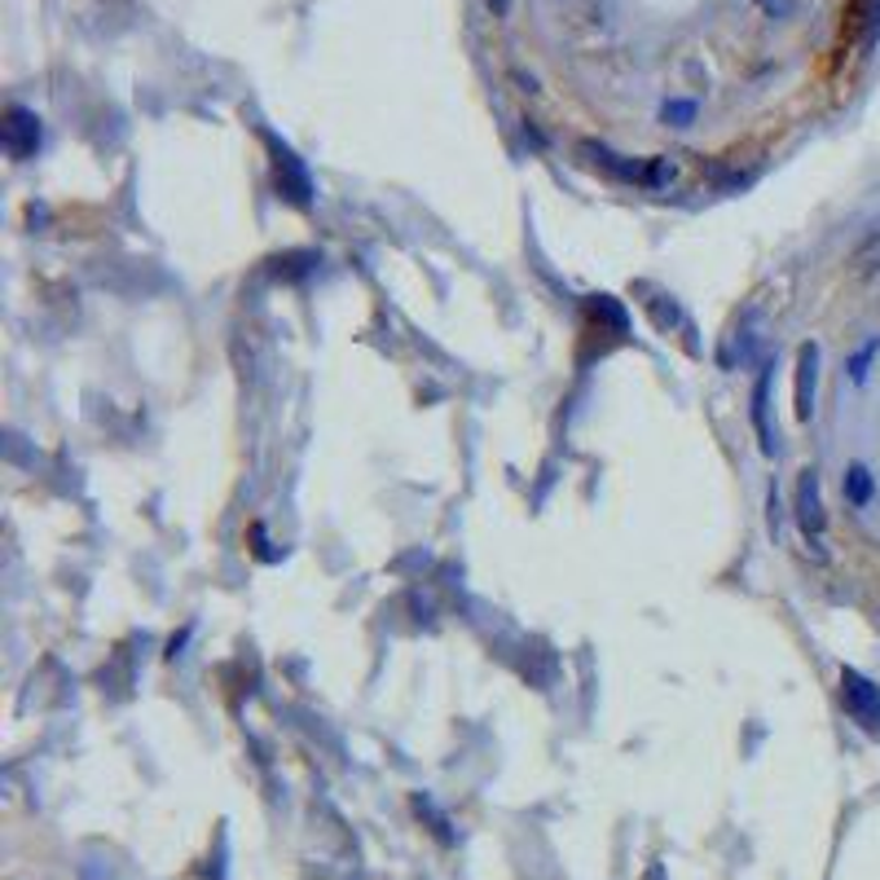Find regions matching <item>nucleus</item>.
Wrapping results in <instances>:
<instances>
[{"label": "nucleus", "mask_w": 880, "mask_h": 880, "mask_svg": "<svg viewBox=\"0 0 880 880\" xmlns=\"http://www.w3.org/2000/svg\"><path fill=\"white\" fill-rule=\"evenodd\" d=\"M841 700H845V713H849L867 735L880 740V687H876L871 678H862L858 670H845V674H841Z\"/></svg>", "instance_id": "nucleus-1"}, {"label": "nucleus", "mask_w": 880, "mask_h": 880, "mask_svg": "<svg viewBox=\"0 0 880 880\" xmlns=\"http://www.w3.org/2000/svg\"><path fill=\"white\" fill-rule=\"evenodd\" d=\"M0 141H5V150H10L14 159H32V155L41 150V119H36L32 111L14 106V111L5 115V133H0Z\"/></svg>", "instance_id": "nucleus-2"}, {"label": "nucleus", "mask_w": 880, "mask_h": 880, "mask_svg": "<svg viewBox=\"0 0 880 880\" xmlns=\"http://www.w3.org/2000/svg\"><path fill=\"white\" fill-rule=\"evenodd\" d=\"M797 524H801V533L814 546L823 541V502H819V476L814 471H801V484H797Z\"/></svg>", "instance_id": "nucleus-3"}, {"label": "nucleus", "mask_w": 880, "mask_h": 880, "mask_svg": "<svg viewBox=\"0 0 880 880\" xmlns=\"http://www.w3.org/2000/svg\"><path fill=\"white\" fill-rule=\"evenodd\" d=\"M814 384H819V344H805L797 353V419L810 423L814 414Z\"/></svg>", "instance_id": "nucleus-4"}, {"label": "nucleus", "mask_w": 880, "mask_h": 880, "mask_svg": "<svg viewBox=\"0 0 880 880\" xmlns=\"http://www.w3.org/2000/svg\"><path fill=\"white\" fill-rule=\"evenodd\" d=\"M753 427H757L762 449L775 454V449H779V436H775V427H770V366L757 375V388H753Z\"/></svg>", "instance_id": "nucleus-5"}, {"label": "nucleus", "mask_w": 880, "mask_h": 880, "mask_svg": "<svg viewBox=\"0 0 880 880\" xmlns=\"http://www.w3.org/2000/svg\"><path fill=\"white\" fill-rule=\"evenodd\" d=\"M581 155L591 159L595 168H604L608 176H617V181H639V176H643L639 163H621V155H613V150H604V146H581Z\"/></svg>", "instance_id": "nucleus-6"}, {"label": "nucleus", "mask_w": 880, "mask_h": 880, "mask_svg": "<svg viewBox=\"0 0 880 880\" xmlns=\"http://www.w3.org/2000/svg\"><path fill=\"white\" fill-rule=\"evenodd\" d=\"M871 471L862 467V462H854V467H845V476H841V493H845V502L849 506H867L871 502Z\"/></svg>", "instance_id": "nucleus-7"}, {"label": "nucleus", "mask_w": 880, "mask_h": 880, "mask_svg": "<svg viewBox=\"0 0 880 880\" xmlns=\"http://www.w3.org/2000/svg\"><path fill=\"white\" fill-rule=\"evenodd\" d=\"M858 36H862V45H871V41L880 36V0H862V10H858Z\"/></svg>", "instance_id": "nucleus-8"}, {"label": "nucleus", "mask_w": 880, "mask_h": 880, "mask_svg": "<svg viewBox=\"0 0 880 880\" xmlns=\"http://www.w3.org/2000/svg\"><path fill=\"white\" fill-rule=\"evenodd\" d=\"M876 353H880V344H876V340H867L858 353H849V362H845V375L858 384V379L867 375V366H871V357H876Z\"/></svg>", "instance_id": "nucleus-9"}, {"label": "nucleus", "mask_w": 880, "mask_h": 880, "mask_svg": "<svg viewBox=\"0 0 880 880\" xmlns=\"http://www.w3.org/2000/svg\"><path fill=\"white\" fill-rule=\"evenodd\" d=\"M665 119H670L674 128H687V124L696 119V106H692V102H670V106H665Z\"/></svg>", "instance_id": "nucleus-10"}, {"label": "nucleus", "mask_w": 880, "mask_h": 880, "mask_svg": "<svg viewBox=\"0 0 880 880\" xmlns=\"http://www.w3.org/2000/svg\"><path fill=\"white\" fill-rule=\"evenodd\" d=\"M757 5H762L770 19H788V14H792V0H757Z\"/></svg>", "instance_id": "nucleus-11"}, {"label": "nucleus", "mask_w": 880, "mask_h": 880, "mask_svg": "<svg viewBox=\"0 0 880 880\" xmlns=\"http://www.w3.org/2000/svg\"><path fill=\"white\" fill-rule=\"evenodd\" d=\"M506 5H511V0H489V10H493V14H506Z\"/></svg>", "instance_id": "nucleus-12"}]
</instances>
